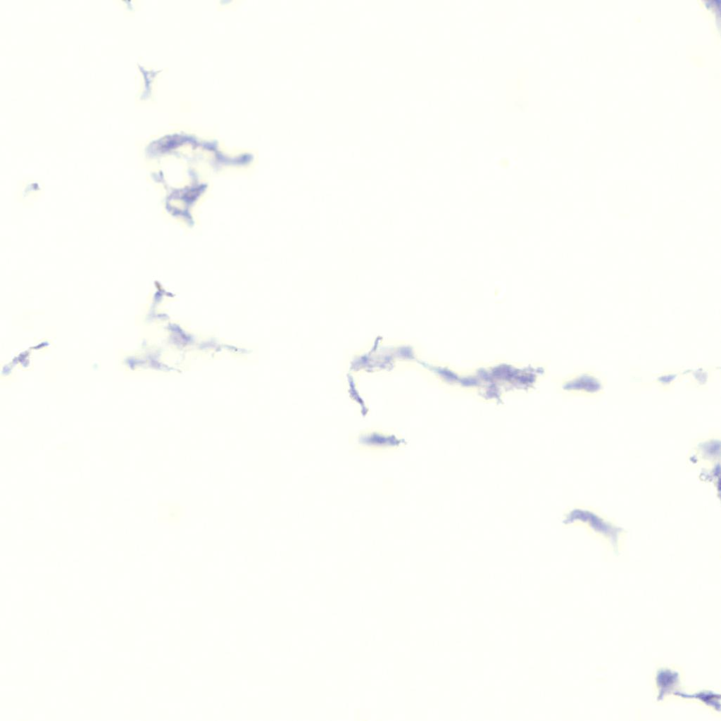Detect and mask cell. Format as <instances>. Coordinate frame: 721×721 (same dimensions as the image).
Returning a JSON list of instances; mask_svg holds the SVG:
<instances>
[{
  "mask_svg": "<svg viewBox=\"0 0 721 721\" xmlns=\"http://www.w3.org/2000/svg\"><path fill=\"white\" fill-rule=\"evenodd\" d=\"M353 448L368 453H387L398 451L406 446V441L393 431L382 428L362 430L352 437Z\"/></svg>",
  "mask_w": 721,
  "mask_h": 721,
  "instance_id": "1",
  "label": "cell"
},
{
  "mask_svg": "<svg viewBox=\"0 0 721 721\" xmlns=\"http://www.w3.org/2000/svg\"><path fill=\"white\" fill-rule=\"evenodd\" d=\"M606 380L603 375L592 369H584L570 376L563 383V389L568 394L589 399H596L605 391Z\"/></svg>",
  "mask_w": 721,
  "mask_h": 721,
  "instance_id": "2",
  "label": "cell"
},
{
  "mask_svg": "<svg viewBox=\"0 0 721 721\" xmlns=\"http://www.w3.org/2000/svg\"><path fill=\"white\" fill-rule=\"evenodd\" d=\"M680 682L681 675L678 670L667 666L660 667L655 675L657 700L662 701L670 694H673Z\"/></svg>",
  "mask_w": 721,
  "mask_h": 721,
  "instance_id": "3",
  "label": "cell"
},
{
  "mask_svg": "<svg viewBox=\"0 0 721 721\" xmlns=\"http://www.w3.org/2000/svg\"><path fill=\"white\" fill-rule=\"evenodd\" d=\"M719 368L718 366L707 365H698L693 368H687L684 378L687 379L688 387L696 389H707Z\"/></svg>",
  "mask_w": 721,
  "mask_h": 721,
  "instance_id": "4",
  "label": "cell"
},
{
  "mask_svg": "<svg viewBox=\"0 0 721 721\" xmlns=\"http://www.w3.org/2000/svg\"><path fill=\"white\" fill-rule=\"evenodd\" d=\"M687 368L667 369L654 374L651 382L663 391H670L676 383L684 378Z\"/></svg>",
  "mask_w": 721,
  "mask_h": 721,
  "instance_id": "5",
  "label": "cell"
},
{
  "mask_svg": "<svg viewBox=\"0 0 721 721\" xmlns=\"http://www.w3.org/2000/svg\"><path fill=\"white\" fill-rule=\"evenodd\" d=\"M673 695L683 699L695 700L700 703L710 708L715 711L720 710V694L710 690H699L694 692H686L681 689L676 690Z\"/></svg>",
  "mask_w": 721,
  "mask_h": 721,
  "instance_id": "6",
  "label": "cell"
}]
</instances>
